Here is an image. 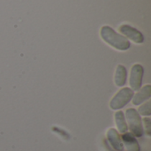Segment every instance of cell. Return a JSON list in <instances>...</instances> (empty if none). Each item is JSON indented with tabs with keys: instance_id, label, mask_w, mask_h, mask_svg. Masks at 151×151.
Wrapping results in <instances>:
<instances>
[{
	"instance_id": "cell-1",
	"label": "cell",
	"mask_w": 151,
	"mask_h": 151,
	"mask_svg": "<svg viewBox=\"0 0 151 151\" xmlns=\"http://www.w3.org/2000/svg\"><path fill=\"white\" fill-rule=\"evenodd\" d=\"M100 35L106 43L119 50H127L131 46L130 42L125 36L119 35L109 26L102 27Z\"/></svg>"
},
{
	"instance_id": "cell-2",
	"label": "cell",
	"mask_w": 151,
	"mask_h": 151,
	"mask_svg": "<svg viewBox=\"0 0 151 151\" xmlns=\"http://www.w3.org/2000/svg\"><path fill=\"white\" fill-rule=\"evenodd\" d=\"M126 116L132 134L136 137H142L144 134V129L142 127V119L137 111L133 108L127 109L126 111Z\"/></svg>"
},
{
	"instance_id": "cell-3",
	"label": "cell",
	"mask_w": 151,
	"mask_h": 151,
	"mask_svg": "<svg viewBox=\"0 0 151 151\" xmlns=\"http://www.w3.org/2000/svg\"><path fill=\"white\" fill-rule=\"evenodd\" d=\"M134 97V91L130 88H121L111 99L110 107L111 110H119L125 107Z\"/></svg>"
},
{
	"instance_id": "cell-4",
	"label": "cell",
	"mask_w": 151,
	"mask_h": 151,
	"mask_svg": "<svg viewBox=\"0 0 151 151\" xmlns=\"http://www.w3.org/2000/svg\"><path fill=\"white\" fill-rule=\"evenodd\" d=\"M142 76H143L142 65L139 64L134 65L131 69L130 80H129V84L133 91H138L141 88L142 82Z\"/></svg>"
},
{
	"instance_id": "cell-5",
	"label": "cell",
	"mask_w": 151,
	"mask_h": 151,
	"mask_svg": "<svg viewBox=\"0 0 151 151\" xmlns=\"http://www.w3.org/2000/svg\"><path fill=\"white\" fill-rule=\"evenodd\" d=\"M119 31L126 35L127 38L132 40L133 42L136 43H142L144 42V36L136 28L129 26V25H121L119 27Z\"/></svg>"
},
{
	"instance_id": "cell-6",
	"label": "cell",
	"mask_w": 151,
	"mask_h": 151,
	"mask_svg": "<svg viewBox=\"0 0 151 151\" xmlns=\"http://www.w3.org/2000/svg\"><path fill=\"white\" fill-rule=\"evenodd\" d=\"M107 138L114 150L118 151L124 150V145H123L121 137L116 129L114 128L109 129L107 132Z\"/></svg>"
},
{
	"instance_id": "cell-7",
	"label": "cell",
	"mask_w": 151,
	"mask_h": 151,
	"mask_svg": "<svg viewBox=\"0 0 151 151\" xmlns=\"http://www.w3.org/2000/svg\"><path fill=\"white\" fill-rule=\"evenodd\" d=\"M122 142L123 145H125L127 151H140V146L138 144V142L132 134L125 133L122 135Z\"/></svg>"
},
{
	"instance_id": "cell-8",
	"label": "cell",
	"mask_w": 151,
	"mask_h": 151,
	"mask_svg": "<svg viewBox=\"0 0 151 151\" xmlns=\"http://www.w3.org/2000/svg\"><path fill=\"white\" fill-rule=\"evenodd\" d=\"M140 91L134 96V98H132V102L134 105H140L141 104L144 103L146 100L150 99L151 96V86L146 85L142 89H139Z\"/></svg>"
},
{
	"instance_id": "cell-9",
	"label": "cell",
	"mask_w": 151,
	"mask_h": 151,
	"mask_svg": "<svg viewBox=\"0 0 151 151\" xmlns=\"http://www.w3.org/2000/svg\"><path fill=\"white\" fill-rule=\"evenodd\" d=\"M114 81L118 87H123L127 81V69L124 65H119L115 73Z\"/></svg>"
},
{
	"instance_id": "cell-10",
	"label": "cell",
	"mask_w": 151,
	"mask_h": 151,
	"mask_svg": "<svg viewBox=\"0 0 151 151\" xmlns=\"http://www.w3.org/2000/svg\"><path fill=\"white\" fill-rule=\"evenodd\" d=\"M114 118H115V123L117 125V127H118L119 131L122 134L127 133V130H128V127H127V124L126 122L123 111H117L115 113V115H114Z\"/></svg>"
},
{
	"instance_id": "cell-11",
	"label": "cell",
	"mask_w": 151,
	"mask_h": 151,
	"mask_svg": "<svg viewBox=\"0 0 151 151\" xmlns=\"http://www.w3.org/2000/svg\"><path fill=\"white\" fill-rule=\"evenodd\" d=\"M151 103L149 101L146 104H142V106H140L139 110H138V113H140L142 116H150L151 114Z\"/></svg>"
},
{
	"instance_id": "cell-12",
	"label": "cell",
	"mask_w": 151,
	"mask_h": 151,
	"mask_svg": "<svg viewBox=\"0 0 151 151\" xmlns=\"http://www.w3.org/2000/svg\"><path fill=\"white\" fill-rule=\"evenodd\" d=\"M143 123H144V127H145V132L147 134V135L150 136L151 135V120L149 118H144L143 119Z\"/></svg>"
}]
</instances>
